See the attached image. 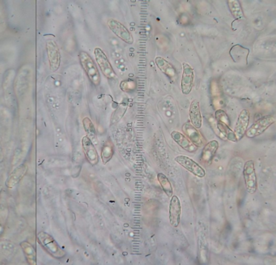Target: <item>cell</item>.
Listing matches in <instances>:
<instances>
[{
	"instance_id": "obj_2",
	"label": "cell",
	"mask_w": 276,
	"mask_h": 265,
	"mask_svg": "<svg viewBox=\"0 0 276 265\" xmlns=\"http://www.w3.org/2000/svg\"><path fill=\"white\" fill-rule=\"evenodd\" d=\"M40 245L45 248L49 254L55 258L61 259L66 256V252L61 248L54 238L46 232L41 231L37 236Z\"/></svg>"
},
{
	"instance_id": "obj_23",
	"label": "cell",
	"mask_w": 276,
	"mask_h": 265,
	"mask_svg": "<svg viewBox=\"0 0 276 265\" xmlns=\"http://www.w3.org/2000/svg\"><path fill=\"white\" fill-rule=\"evenodd\" d=\"M229 10L231 11L232 15L237 20H241L245 18V15L243 12L242 7L238 0H229L228 1Z\"/></svg>"
},
{
	"instance_id": "obj_5",
	"label": "cell",
	"mask_w": 276,
	"mask_h": 265,
	"mask_svg": "<svg viewBox=\"0 0 276 265\" xmlns=\"http://www.w3.org/2000/svg\"><path fill=\"white\" fill-rule=\"evenodd\" d=\"M243 176L245 180V187L249 193L254 194L258 189V179L254 168V163L252 160L245 162L243 169Z\"/></svg>"
},
{
	"instance_id": "obj_27",
	"label": "cell",
	"mask_w": 276,
	"mask_h": 265,
	"mask_svg": "<svg viewBox=\"0 0 276 265\" xmlns=\"http://www.w3.org/2000/svg\"><path fill=\"white\" fill-rule=\"evenodd\" d=\"M2 187L0 186V194H1V191H2Z\"/></svg>"
},
{
	"instance_id": "obj_12",
	"label": "cell",
	"mask_w": 276,
	"mask_h": 265,
	"mask_svg": "<svg viewBox=\"0 0 276 265\" xmlns=\"http://www.w3.org/2000/svg\"><path fill=\"white\" fill-rule=\"evenodd\" d=\"M249 117H250V115H249L248 110H241V112L238 116L237 122L236 127H235L234 132L237 141L242 139L244 135H245L248 126H249Z\"/></svg>"
},
{
	"instance_id": "obj_20",
	"label": "cell",
	"mask_w": 276,
	"mask_h": 265,
	"mask_svg": "<svg viewBox=\"0 0 276 265\" xmlns=\"http://www.w3.org/2000/svg\"><path fill=\"white\" fill-rule=\"evenodd\" d=\"M20 247L25 254L28 264L30 265H36L37 252L34 246L27 241H25L20 243Z\"/></svg>"
},
{
	"instance_id": "obj_22",
	"label": "cell",
	"mask_w": 276,
	"mask_h": 265,
	"mask_svg": "<svg viewBox=\"0 0 276 265\" xmlns=\"http://www.w3.org/2000/svg\"><path fill=\"white\" fill-rule=\"evenodd\" d=\"M115 153V146L111 139L106 140L101 148V160L103 164H107L110 160L112 159L113 156Z\"/></svg>"
},
{
	"instance_id": "obj_6",
	"label": "cell",
	"mask_w": 276,
	"mask_h": 265,
	"mask_svg": "<svg viewBox=\"0 0 276 265\" xmlns=\"http://www.w3.org/2000/svg\"><path fill=\"white\" fill-rule=\"evenodd\" d=\"M109 29L113 32V34L123 41L124 43H127L129 45H131L134 43V38L130 32L127 30V28L125 25H122L118 20L115 19H109L107 21Z\"/></svg>"
},
{
	"instance_id": "obj_1",
	"label": "cell",
	"mask_w": 276,
	"mask_h": 265,
	"mask_svg": "<svg viewBox=\"0 0 276 265\" xmlns=\"http://www.w3.org/2000/svg\"><path fill=\"white\" fill-rule=\"evenodd\" d=\"M79 63L83 71L88 76L89 81L93 86L98 87L101 85V75L99 72L97 64L92 57L85 51H80L79 54Z\"/></svg>"
},
{
	"instance_id": "obj_11",
	"label": "cell",
	"mask_w": 276,
	"mask_h": 265,
	"mask_svg": "<svg viewBox=\"0 0 276 265\" xmlns=\"http://www.w3.org/2000/svg\"><path fill=\"white\" fill-rule=\"evenodd\" d=\"M81 144L86 159L92 166H97L99 162V155L94 144L86 135L82 138Z\"/></svg>"
},
{
	"instance_id": "obj_25",
	"label": "cell",
	"mask_w": 276,
	"mask_h": 265,
	"mask_svg": "<svg viewBox=\"0 0 276 265\" xmlns=\"http://www.w3.org/2000/svg\"><path fill=\"white\" fill-rule=\"evenodd\" d=\"M215 119H216V121L220 123V124H225V125L228 127L231 126V122H230V119H229V115L222 109L216 110Z\"/></svg>"
},
{
	"instance_id": "obj_18",
	"label": "cell",
	"mask_w": 276,
	"mask_h": 265,
	"mask_svg": "<svg viewBox=\"0 0 276 265\" xmlns=\"http://www.w3.org/2000/svg\"><path fill=\"white\" fill-rule=\"evenodd\" d=\"M218 148H219V143L216 140H211L207 143L202 148L201 161L205 164H211L214 156L216 155Z\"/></svg>"
},
{
	"instance_id": "obj_21",
	"label": "cell",
	"mask_w": 276,
	"mask_h": 265,
	"mask_svg": "<svg viewBox=\"0 0 276 265\" xmlns=\"http://www.w3.org/2000/svg\"><path fill=\"white\" fill-rule=\"evenodd\" d=\"M83 126L85 131L86 136H88V139L93 143L97 144V133L95 128L94 124L92 120L88 117H85L83 119Z\"/></svg>"
},
{
	"instance_id": "obj_24",
	"label": "cell",
	"mask_w": 276,
	"mask_h": 265,
	"mask_svg": "<svg viewBox=\"0 0 276 265\" xmlns=\"http://www.w3.org/2000/svg\"><path fill=\"white\" fill-rule=\"evenodd\" d=\"M158 180L164 193L166 194V196L168 198L172 197L173 194V186L171 184L168 177L164 174L159 173L158 175Z\"/></svg>"
},
{
	"instance_id": "obj_10",
	"label": "cell",
	"mask_w": 276,
	"mask_h": 265,
	"mask_svg": "<svg viewBox=\"0 0 276 265\" xmlns=\"http://www.w3.org/2000/svg\"><path fill=\"white\" fill-rule=\"evenodd\" d=\"M195 73L191 66L187 63H182V76L181 81V88L183 94L188 95L191 93L193 88Z\"/></svg>"
},
{
	"instance_id": "obj_13",
	"label": "cell",
	"mask_w": 276,
	"mask_h": 265,
	"mask_svg": "<svg viewBox=\"0 0 276 265\" xmlns=\"http://www.w3.org/2000/svg\"><path fill=\"white\" fill-rule=\"evenodd\" d=\"M210 91L213 108L216 110H221L225 105V97L217 81H211Z\"/></svg>"
},
{
	"instance_id": "obj_9",
	"label": "cell",
	"mask_w": 276,
	"mask_h": 265,
	"mask_svg": "<svg viewBox=\"0 0 276 265\" xmlns=\"http://www.w3.org/2000/svg\"><path fill=\"white\" fill-rule=\"evenodd\" d=\"M182 132L187 138L193 143L197 148H202L206 144V139L203 137L202 133L197 130V128L191 124V122L187 121L182 126Z\"/></svg>"
},
{
	"instance_id": "obj_4",
	"label": "cell",
	"mask_w": 276,
	"mask_h": 265,
	"mask_svg": "<svg viewBox=\"0 0 276 265\" xmlns=\"http://www.w3.org/2000/svg\"><path fill=\"white\" fill-rule=\"evenodd\" d=\"M95 59L97 62L99 68L101 69L102 74L109 79V80H113L116 78V73H115V69L113 68L108 57L106 56L105 52L100 47H96L94 49Z\"/></svg>"
},
{
	"instance_id": "obj_17",
	"label": "cell",
	"mask_w": 276,
	"mask_h": 265,
	"mask_svg": "<svg viewBox=\"0 0 276 265\" xmlns=\"http://www.w3.org/2000/svg\"><path fill=\"white\" fill-rule=\"evenodd\" d=\"M28 167L26 165H20L19 167L14 169V171L10 174L9 177L7 178L5 184L8 188H13L18 184L23 177H25L27 173Z\"/></svg>"
},
{
	"instance_id": "obj_8",
	"label": "cell",
	"mask_w": 276,
	"mask_h": 265,
	"mask_svg": "<svg viewBox=\"0 0 276 265\" xmlns=\"http://www.w3.org/2000/svg\"><path fill=\"white\" fill-rule=\"evenodd\" d=\"M175 162L181 167L186 169L189 172L193 174L197 177H203L206 176V171L202 167H200L197 162H195L191 157L187 156H178L175 157Z\"/></svg>"
},
{
	"instance_id": "obj_3",
	"label": "cell",
	"mask_w": 276,
	"mask_h": 265,
	"mask_svg": "<svg viewBox=\"0 0 276 265\" xmlns=\"http://www.w3.org/2000/svg\"><path fill=\"white\" fill-rule=\"evenodd\" d=\"M276 123V119L272 115H267L254 122L251 127L247 129L245 135L248 138L257 137L262 135L266 131Z\"/></svg>"
},
{
	"instance_id": "obj_19",
	"label": "cell",
	"mask_w": 276,
	"mask_h": 265,
	"mask_svg": "<svg viewBox=\"0 0 276 265\" xmlns=\"http://www.w3.org/2000/svg\"><path fill=\"white\" fill-rule=\"evenodd\" d=\"M190 122L195 128L199 129L202 127V115L200 111L199 101L197 100H194L191 103L190 106Z\"/></svg>"
},
{
	"instance_id": "obj_26",
	"label": "cell",
	"mask_w": 276,
	"mask_h": 265,
	"mask_svg": "<svg viewBox=\"0 0 276 265\" xmlns=\"http://www.w3.org/2000/svg\"><path fill=\"white\" fill-rule=\"evenodd\" d=\"M135 87H136V85H135V81H131V80L121 81L120 84V88L123 92H132L133 90H135Z\"/></svg>"
},
{
	"instance_id": "obj_7",
	"label": "cell",
	"mask_w": 276,
	"mask_h": 265,
	"mask_svg": "<svg viewBox=\"0 0 276 265\" xmlns=\"http://www.w3.org/2000/svg\"><path fill=\"white\" fill-rule=\"evenodd\" d=\"M46 52H47L48 61L49 68L51 72H57L60 68L61 54L59 45L55 41L49 40L46 43Z\"/></svg>"
},
{
	"instance_id": "obj_16",
	"label": "cell",
	"mask_w": 276,
	"mask_h": 265,
	"mask_svg": "<svg viewBox=\"0 0 276 265\" xmlns=\"http://www.w3.org/2000/svg\"><path fill=\"white\" fill-rule=\"evenodd\" d=\"M171 137L181 148L188 153H196L197 150V147L183 133L179 132L178 131H173L171 133Z\"/></svg>"
},
{
	"instance_id": "obj_15",
	"label": "cell",
	"mask_w": 276,
	"mask_h": 265,
	"mask_svg": "<svg viewBox=\"0 0 276 265\" xmlns=\"http://www.w3.org/2000/svg\"><path fill=\"white\" fill-rule=\"evenodd\" d=\"M155 63L157 67L170 80L171 82H175L178 74L177 70L172 63L159 56L156 57Z\"/></svg>"
},
{
	"instance_id": "obj_14",
	"label": "cell",
	"mask_w": 276,
	"mask_h": 265,
	"mask_svg": "<svg viewBox=\"0 0 276 265\" xmlns=\"http://www.w3.org/2000/svg\"><path fill=\"white\" fill-rule=\"evenodd\" d=\"M181 202L179 198L177 196L171 197L170 203H169V222L173 227H178L180 224V218H181Z\"/></svg>"
}]
</instances>
